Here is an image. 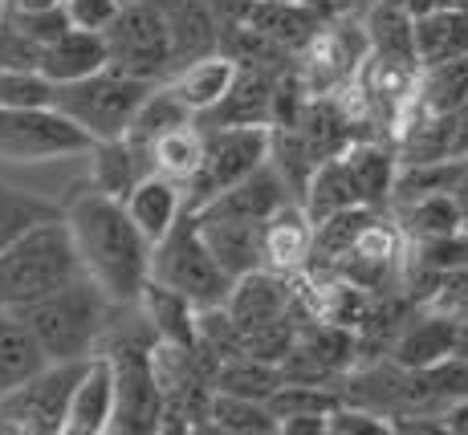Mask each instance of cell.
I'll list each match as a JSON object with an SVG mask.
<instances>
[{
	"instance_id": "cell-35",
	"label": "cell",
	"mask_w": 468,
	"mask_h": 435,
	"mask_svg": "<svg viewBox=\"0 0 468 435\" xmlns=\"http://www.w3.org/2000/svg\"><path fill=\"white\" fill-rule=\"evenodd\" d=\"M184 122H196V114L187 111L184 102H179L176 94L159 81L155 90H151V98L139 106V114H134V122H131V131H127V139L134 143V147H143V151H151L159 139H164L167 131H176V126H184Z\"/></svg>"
},
{
	"instance_id": "cell-43",
	"label": "cell",
	"mask_w": 468,
	"mask_h": 435,
	"mask_svg": "<svg viewBox=\"0 0 468 435\" xmlns=\"http://www.w3.org/2000/svg\"><path fill=\"white\" fill-rule=\"evenodd\" d=\"M253 5H257V0H212V8H216V16H220V25H224V29H229V25L249 21V13H253Z\"/></svg>"
},
{
	"instance_id": "cell-11",
	"label": "cell",
	"mask_w": 468,
	"mask_h": 435,
	"mask_svg": "<svg viewBox=\"0 0 468 435\" xmlns=\"http://www.w3.org/2000/svg\"><path fill=\"white\" fill-rule=\"evenodd\" d=\"M314 216L305 212V204L290 199L285 207H277L265 224H261V257L265 269L285 277H302L305 265L314 257Z\"/></svg>"
},
{
	"instance_id": "cell-9",
	"label": "cell",
	"mask_w": 468,
	"mask_h": 435,
	"mask_svg": "<svg viewBox=\"0 0 468 435\" xmlns=\"http://www.w3.org/2000/svg\"><path fill=\"white\" fill-rule=\"evenodd\" d=\"M86 362H49L29 383L0 398V415H8L21 435H66L69 398H74Z\"/></svg>"
},
{
	"instance_id": "cell-16",
	"label": "cell",
	"mask_w": 468,
	"mask_h": 435,
	"mask_svg": "<svg viewBox=\"0 0 468 435\" xmlns=\"http://www.w3.org/2000/svg\"><path fill=\"white\" fill-rule=\"evenodd\" d=\"M237 74H240V66L229 58V53H208V58H196V61H187V66H179L164 86L196 114V119H204V114L224 102V94L232 90Z\"/></svg>"
},
{
	"instance_id": "cell-24",
	"label": "cell",
	"mask_w": 468,
	"mask_h": 435,
	"mask_svg": "<svg viewBox=\"0 0 468 435\" xmlns=\"http://www.w3.org/2000/svg\"><path fill=\"white\" fill-rule=\"evenodd\" d=\"M249 25H257V29L269 33L282 49H290L293 58H302L326 21H322L314 8H305L302 0H257L253 13H249Z\"/></svg>"
},
{
	"instance_id": "cell-30",
	"label": "cell",
	"mask_w": 468,
	"mask_h": 435,
	"mask_svg": "<svg viewBox=\"0 0 468 435\" xmlns=\"http://www.w3.org/2000/svg\"><path fill=\"white\" fill-rule=\"evenodd\" d=\"M208 431H224V435H277V431H282V423H277V415L269 411V403H261V398L216 391L212 407H208Z\"/></svg>"
},
{
	"instance_id": "cell-47",
	"label": "cell",
	"mask_w": 468,
	"mask_h": 435,
	"mask_svg": "<svg viewBox=\"0 0 468 435\" xmlns=\"http://www.w3.org/2000/svg\"><path fill=\"white\" fill-rule=\"evenodd\" d=\"M53 5H66V0H5L8 13H45Z\"/></svg>"
},
{
	"instance_id": "cell-17",
	"label": "cell",
	"mask_w": 468,
	"mask_h": 435,
	"mask_svg": "<svg viewBox=\"0 0 468 435\" xmlns=\"http://www.w3.org/2000/svg\"><path fill=\"white\" fill-rule=\"evenodd\" d=\"M45 366H49V355L33 334V325L25 322V313L13 305H0V398L29 383Z\"/></svg>"
},
{
	"instance_id": "cell-15",
	"label": "cell",
	"mask_w": 468,
	"mask_h": 435,
	"mask_svg": "<svg viewBox=\"0 0 468 435\" xmlns=\"http://www.w3.org/2000/svg\"><path fill=\"white\" fill-rule=\"evenodd\" d=\"M290 187H285V179L277 175L273 163H265V167H257L253 175H245L240 184H232L229 192H220L216 199L200 207L196 216H224V220H253V224H265L269 216L277 212V207L290 204Z\"/></svg>"
},
{
	"instance_id": "cell-31",
	"label": "cell",
	"mask_w": 468,
	"mask_h": 435,
	"mask_svg": "<svg viewBox=\"0 0 468 435\" xmlns=\"http://www.w3.org/2000/svg\"><path fill=\"white\" fill-rule=\"evenodd\" d=\"M282 383H285L282 362H265L257 355H237V358L220 362V370H216V391L261 398V403H269Z\"/></svg>"
},
{
	"instance_id": "cell-1",
	"label": "cell",
	"mask_w": 468,
	"mask_h": 435,
	"mask_svg": "<svg viewBox=\"0 0 468 435\" xmlns=\"http://www.w3.org/2000/svg\"><path fill=\"white\" fill-rule=\"evenodd\" d=\"M69 228H74L78 252L86 260V273L106 289L119 305H139L143 289L151 285V252L155 244L143 237L131 220L127 204L94 184H78L61 204Z\"/></svg>"
},
{
	"instance_id": "cell-3",
	"label": "cell",
	"mask_w": 468,
	"mask_h": 435,
	"mask_svg": "<svg viewBox=\"0 0 468 435\" xmlns=\"http://www.w3.org/2000/svg\"><path fill=\"white\" fill-rule=\"evenodd\" d=\"M122 305L98 285L94 277H82L41 302L25 305V322L41 338L49 362H86L102 355V342L111 334Z\"/></svg>"
},
{
	"instance_id": "cell-34",
	"label": "cell",
	"mask_w": 468,
	"mask_h": 435,
	"mask_svg": "<svg viewBox=\"0 0 468 435\" xmlns=\"http://www.w3.org/2000/svg\"><path fill=\"white\" fill-rule=\"evenodd\" d=\"M468 102V58L420 69L416 106L428 114H456Z\"/></svg>"
},
{
	"instance_id": "cell-49",
	"label": "cell",
	"mask_w": 468,
	"mask_h": 435,
	"mask_svg": "<svg viewBox=\"0 0 468 435\" xmlns=\"http://www.w3.org/2000/svg\"><path fill=\"white\" fill-rule=\"evenodd\" d=\"M143 5L159 8V13H171V8H179V5H184V0H143Z\"/></svg>"
},
{
	"instance_id": "cell-33",
	"label": "cell",
	"mask_w": 468,
	"mask_h": 435,
	"mask_svg": "<svg viewBox=\"0 0 468 435\" xmlns=\"http://www.w3.org/2000/svg\"><path fill=\"white\" fill-rule=\"evenodd\" d=\"M151 159H155V171L176 184H192L196 171L204 163V126L200 122H184L176 131H167L164 139L151 147Z\"/></svg>"
},
{
	"instance_id": "cell-26",
	"label": "cell",
	"mask_w": 468,
	"mask_h": 435,
	"mask_svg": "<svg viewBox=\"0 0 468 435\" xmlns=\"http://www.w3.org/2000/svg\"><path fill=\"white\" fill-rule=\"evenodd\" d=\"M363 29H367V41H371V53L420 66V58H416V13H411L408 0H375L363 16Z\"/></svg>"
},
{
	"instance_id": "cell-45",
	"label": "cell",
	"mask_w": 468,
	"mask_h": 435,
	"mask_svg": "<svg viewBox=\"0 0 468 435\" xmlns=\"http://www.w3.org/2000/svg\"><path fill=\"white\" fill-rule=\"evenodd\" d=\"M444 423H448V431H452V435H468V395L456 398V403L448 407V411H444Z\"/></svg>"
},
{
	"instance_id": "cell-21",
	"label": "cell",
	"mask_w": 468,
	"mask_h": 435,
	"mask_svg": "<svg viewBox=\"0 0 468 435\" xmlns=\"http://www.w3.org/2000/svg\"><path fill=\"white\" fill-rule=\"evenodd\" d=\"M200 232L232 281L253 273V269H265V257H261V224L224 220V216H200Z\"/></svg>"
},
{
	"instance_id": "cell-37",
	"label": "cell",
	"mask_w": 468,
	"mask_h": 435,
	"mask_svg": "<svg viewBox=\"0 0 468 435\" xmlns=\"http://www.w3.org/2000/svg\"><path fill=\"white\" fill-rule=\"evenodd\" d=\"M53 90L41 69H5L0 66V106H53Z\"/></svg>"
},
{
	"instance_id": "cell-20",
	"label": "cell",
	"mask_w": 468,
	"mask_h": 435,
	"mask_svg": "<svg viewBox=\"0 0 468 435\" xmlns=\"http://www.w3.org/2000/svg\"><path fill=\"white\" fill-rule=\"evenodd\" d=\"M94 175H90V184L98 187V192L114 196V199H127L134 187L143 184V179L155 171V159H151V151L134 147L131 139H106V143H94Z\"/></svg>"
},
{
	"instance_id": "cell-51",
	"label": "cell",
	"mask_w": 468,
	"mask_h": 435,
	"mask_svg": "<svg viewBox=\"0 0 468 435\" xmlns=\"http://www.w3.org/2000/svg\"><path fill=\"white\" fill-rule=\"evenodd\" d=\"M0 8H5V0H0Z\"/></svg>"
},
{
	"instance_id": "cell-36",
	"label": "cell",
	"mask_w": 468,
	"mask_h": 435,
	"mask_svg": "<svg viewBox=\"0 0 468 435\" xmlns=\"http://www.w3.org/2000/svg\"><path fill=\"white\" fill-rule=\"evenodd\" d=\"M49 216H61V204H49V199L29 196L21 187L0 184V249H8L21 232H29L33 224L49 220Z\"/></svg>"
},
{
	"instance_id": "cell-38",
	"label": "cell",
	"mask_w": 468,
	"mask_h": 435,
	"mask_svg": "<svg viewBox=\"0 0 468 435\" xmlns=\"http://www.w3.org/2000/svg\"><path fill=\"white\" fill-rule=\"evenodd\" d=\"M0 66L5 69H41L45 66V45L25 33L13 16H0Z\"/></svg>"
},
{
	"instance_id": "cell-25",
	"label": "cell",
	"mask_w": 468,
	"mask_h": 435,
	"mask_svg": "<svg viewBox=\"0 0 468 435\" xmlns=\"http://www.w3.org/2000/svg\"><path fill=\"white\" fill-rule=\"evenodd\" d=\"M139 310L147 313V322H151V330H155L159 342L196 350V317H200V305L187 302L179 289L164 285V281H151L139 297Z\"/></svg>"
},
{
	"instance_id": "cell-2",
	"label": "cell",
	"mask_w": 468,
	"mask_h": 435,
	"mask_svg": "<svg viewBox=\"0 0 468 435\" xmlns=\"http://www.w3.org/2000/svg\"><path fill=\"white\" fill-rule=\"evenodd\" d=\"M82 277L90 273L66 212L33 224L8 249H0V305H13V310H25Z\"/></svg>"
},
{
	"instance_id": "cell-22",
	"label": "cell",
	"mask_w": 468,
	"mask_h": 435,
	"mask_svg": "<svg viewBox=\"0 0 468 435\" xmlns=\"http://www.w3.org/2000/svg\"><path fill=\"white\" fill-rule=\"evenodd\" d=\"M111 66V49H106V33L98 29H69L66 37H58L53 45H45V66L41 74L49 81H78V78H90L98 69Z\"/></svg>"
},
{
	"instance_id": "cell-46",
	"label": "cell",
	"mask_w": 468,
	"mask_h": 435,
	"mask_svg": "<svg viewBox=\"0 0 468 435\" xmlns=\"http://www.w3.org/2000/svg\"><path fill=\"white\" fill-rule=\"evenodd\" d=\"M452 199H456V212H461V232L468 237V163H464V171L456 175V184H452Z\"/></svg>"
},
{
	"instance_id": "cell-29",
	"label": "cell",
	"mask_w": 468,
	"mask_h": 435,
	"mask_svg": "<svg viewBox=\"0 0 468 435\" xmlns=\"http://www.w3.org/2000/svg\"><path fill=\"white\" fill-rule=\"evenodd\" d=\"M391 216H395V224L403 228L408 244L456 237V232H461V212H456L452 192H436V196L408 199V204H395Z\"/></svg>"
},
{
	"instance_id": "cell-42",
	"label": "cell",
	"mask_w": 468,
	"mask_h": 435,
	"mask_svg": "<svg viewBox=\"0 0 468 435\" xmlns=\"http://www.w3.org/2000/svg\"><path fill=\"white\" fill-rule=\"evenodd\" d=\"M282 435H330V415H290L282 419Z\"/></svg>"
},
{
	"instance_id": "cell-5",
	"label": "cell",
	"mask_w": 468,
	"mask_h": 435,
	"mask_svg": "<svg viewBox=\"0 0 468 435\" xmlns=\"http://www.w3.org/2000/svg\"><path fill=\"white\" fill-rule=\"evenodd\" d=\"M151 281H164V285L179 289L200 310L224 305L232 285H237V281L224 273L220 260H216V252L208 249L196 212H184L176 220V228L155 244V252H151Z\"/></svg>"
},
{
	"instance_id": "cell-41",
	"label": "cell",
	"mask_w": 468,
	"mask_h": 435,
	"mask_svg": "<svg viewBox=\"0 0 468 435\" xmlns=\"http://www.w3.org/2000/svg\"><path fill=\"white\" fill-rule=\"evenodd\" d=\"M436 305H440V310L461 313L464 322H468V269H464V273H456V277H448V285L440 289Z\"/></svg>"
},
{
	"instance_id": "cell-8",
	"label": "cell",
	"mask_w": 468,
	"mask_h": 435,
	"mask_svg": "<svg viewBox=\"0 0 468 435\" xmlns=\"http://www.w3.org/2000/svg\"><path fill=\"white\" fill-rule=\"evenodd\" d=\"M94 139L58 106H0V159L49 163L66 155H90Z\"/></svg>"
},
{
	"instance_id": "cell-32",
	"label": "cell",
	"mask_w": 468,
	"mask_h": 435,
	"mask_svg": "<svg viewBox=\"0 0 468 435\" xmlns=\"http://www.w3.org/2000/svg\"><path fill=\"white\" fill-rule=\"evenodd\" d=\"M269 163L277 167V175L285 179V187H290V196L305 199V187H310L314 171H318V155L310 151V143H305V134L298 126H273V139H269Z\"/></svg>"
},
{
	"instance_id": "cell-52",
	"label": "cell",
	"mask_w": 468,
	"mask_h": 435,
	"mask_svg": "<svg viewBox=\"0 0 468 435\" xmlns=\"http://www.w3.org/2000/svg\"><path fill=\"white\" fill-rule=\"evenodd\" d=\"M0 16H5V8H0Z\"/></svg>"
},
{
	"instance_id": "cell-50",
	"label": "cell",
	"mask_w": 468,
	"mask_h": 435,
	"mask_svg": "<svg viewBox=\"0 0 468 435\" xmlns=\"http://www.w3.org/2000/svg\"><path fill=\"white\" fill-rule=\"evenodd\" d=\"M456 355L468 362V322H464V334H461V346H456Z\"/></svg>"
},
{
	"instance_id": "cell-19",
	"label": "cell",
	"mask_w": 468,
	"mask_h": 435,
	"mask_svg": "<svg viewBox=\"0 0 468 435\" xmlns=\"http://www.w3.org/2000/svg\"><path fill=\"white\" fill-rule=\"evenodd\" d=\"M346 167L355 171L358 187H363L367 207H379V212H391V196H395V175H399V147L383 139H355L346 151H342Z\"/></svg>"
},
{
	"instance_id": "cell-23",
	"label": "cell",
	"mask_w": 468,
	"mask_h": 435,
	"mask_svg": "<svg viewBox=\"0 0 468 435\" xmlns=\"http://www.w3.org/2000/svg\"><path fill=\"white\" fill-rule=\"evenodd\" d=\"M416 58L420 69L468 58V5H448L416 16Z\"/></svg>"
},
{
	"instance_id": "cell-4",
	"label": "cell",
	"mask_w": 468,
	"mask_h": 435,
	"mask_svg": "<svg viewBox=\"0 0 468 435\" xmlns=\"http://www.w3.org/2000/svg\"><path fill=\"white\" fill-rule=\"evenodd\" d=\"M151 90H155V81L127 78L106 66L90 78L61 81L53 90V106L66 119H74L94 143H106V139H127L134 114L151 98Z\"/></svg>"
},
{
	"instance_id": "cell-7",
	"label": "cell",
	"mask_w": 468,
	"mask_h": 435,
	"mask_svg": "<svg viewBox=\"0 0 468 435\" xmlns=\"http://www.w3.org/2000/svg\"><path fill=\"white\" fill-rule=\"evenodd\" d=\"M269 139H273V126H204V163L184 187L187 212H200L208 199L265 167Z\"/></svg>"
},
{
	"instance_id": "cell-28",
	"label": "cell",
	"mask_w": 468,
	"mask_h": 435,
	"mask_svg": "<svg viewBox=\"0 0 468 435\" xmlns=\"http://www.w3.org/2000/svg\"><path fill=\"white\" fill-rule=\"evenodd\" d=\"M302 204H305V212L314 216V224H318V220H326V216H335V212H346V207L367 204V199H363V187H358L355 171L346 167V159L335 155V159L318 163V171H314Z\"/></svg>"
},
{
	"instance_id": "cell-12",
	"label": "cell",
	"mask_w": 468,
	"mask_h": 435,
	"mask_svg": "<svg viewBox=\"0 0 468 435\" xmlns=\"http://www.w3.org/2000/svg\"><path fill=\"white\" fill-rule=\"evenodd\" d=\"M224 305H229V313L237 317L249 338V330H257V325L293 313L302 305V297H298V289H293V277L273 273V269H253V273L237 277V285H232Z\"/></svg>"
},
{
	"instance_id": "cell-18",
	"label": "cell",
	"mask_w": 468,
	"mask_h": 435,
	"mask_svg": "<svg viewBox=\"0 0 468 435\" xmlns=\"http://www.w3.org/2000/svg\"><path fill=\"white\" fill-rule=\"evenodd\" d=\"M122 204H127L131 220L143 228V237H147L151 244H159L171 228H176L179 216L187 212V192H184V184H176V179L151 171V175L143 179Z\"/></svg>"
},
{
	"instance_id": "cell-10",
	"label": "cell",
	"mask_w": 468,
	"mask_h": 435,
	"mask_svg": "<svg viewBox=\"0 0 468 435\" xmlns=\"http://www.w3.org/2000/svg\"><path fill=\"white\" fill-rule=\"evenodd\" d=\"M461 334H464V317L452 310L411 313L408 322H403V330L391 338V346H387V358L408 370H428V366H436V362L456 355Z\"/></svg>"
},
{
	"instance_id": "cell-13",
	"label": "cell",
	"mask_w": 468,
	"mask_h": 435,
	"mask_svg": "<svg viewBox=\"0 0 468 435\" xmlns=\"http://www.w3.org/2000/svg\"><path fill=\"white\" fill-rule=\"evenodd\" d=\"M119 415V383H114V366L106 355H94L86 362L82 378L69 398L66 415V435H102L114 428Z\"/></svg>"
},
{
	"instance_id": "cell-48",
	"label": "cell",
	"mask_w": 468,
	"mask_h": 435,
	"mask_svg": "<svg viewBox=\"0 0 468 435\" xmlns=\"http://www.w3.org/2000/svg\"><path fill=\"white\" fill-rule=\"evenodd\" d=\"M305 8H314V13L322 16V21H335L338 16V8H342V0H302Z\"/></svg>"
},
{
	"instance_id": "cell-39",
	"label": "cell",
	"mask_w": 468,
	"mask_h": 435,
	"mask_svg": "<svg viewBox=\"0 0 468 435\" xmlns=\"http://www.w3.org/2000/svg\"><path fill=\"white\" fill-rule=\"evenodd\" d=\"M391 431V419L371 407H358V403H342L335 415H330V435H383Z\"/></svg>"
},
{
	"instance_id": "cell-44",
	"label": "cell",
	"mask_w": 468,
	"mask_h": 435,
	"mask_svg": "<svg viewBox=\"0 0 468 435\" xmlns=\"http://www.w3.org/2000/svg\"><path fill=\"white\" fill-rule=\"evenodd\" d=\"M452 155L468 159V102L452 114Z\"/></svg>"
},
{
	"instance_id": "cell-14",
	"label": "cell",
	"mask_w": 468,
	"mask_h": 435,
	"mask_svg": "<svg viewBox=\"0 0 468 435\" xmlns=\"http://www.w3.org/2000/svg\"><path fill=\"white\" fill-rule=\"evenodd\" d=\"M282 74L285 69L240 66V74L232 81L229 94H224V102L196 122L200 126H273V94H277V78Z\"/></svg>"
},
{
	"instance_id": "cell-6",
	"label": "cell",
	"mask_w": 468,
	"mask_h": 435,
	"mask_svg": "<svg viewBox=\"0 0 468 435\" xmlns=\"http://www.w3.org/2000/svg\"><path fill=\"white\" fill-rule=\"evenodd\" d=\"M106 49H111V69L143 81H167L176 74V45H171L167 13L127 0L122 13L106 25Z\"/></svg>"
},
{
	"instance_id": "cell-40",
	"label": "cell",
	"mask_w": 468,
	"mask_h": 435,
	"mask_svg": "<svg viewBox=\"0 0 468 435\" xmlns=\"http://www.w3.org/2000/svg\"><path fill=\"white\" fill-rule=\"evenodd\" d=\"M122 5H127V0H66L78 29H98V33L122 13Z\"/></svg>"
},
{
	"instance_id": "cell-27",
	"label": "cell",
	"mask_w": 468,
	"mask_h": 435,
	"mask_svg": "<svg viewBox=\"0 0 468 435\" xmlns=\"http://www.w3.org/2000/svg\"><path fill=\"white\" fill-rule=\"evenodd\" d=\"M171 25V45H176V69L187 66L196 58H208V53H220V16H216L212 0H184L179 8L167 13Z\"/></svg>"
}]
</instances>
